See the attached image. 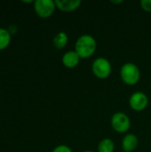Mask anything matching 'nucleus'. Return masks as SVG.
Wrapping results in <instances>:
<instances>
[{"label": "nucleus", "mask_w": 151, "mask_h": 152, "mask_svg": "<svg viewBox=\"0 0 151 152\" xmlns=\"http://www.w3.org/2000/svg\"><path fill=\"white\" fill-rule=\"evenodd\" d=\"M96 48V40L89 34H84L80 36L75 44V51L79 55L80 59H88L92 57L94 54Z\"/></svg>", "instance_id": "nucleus-1"}, {"label": "nucleus", "mask_w": 151, "mask_h": 152, "mask_svg": "<svg viewBox=\"0 0 151 152\" xmlns=\"http://www.w3.org/2000/svg\"><path fill=\"white\" fill-rule=\"evenodd\" d=\"M120 77L125 85L130 86H135L141 78L140 69L133 62H126L120 69Z\"/></svg>", "instance_id": "nucleus-2"}, {"label": "nucleus", "mask_w": 151, "mask_h": 152, "mask_svg": "<svg viewBox=\"0 0 151 152\" xmlns=\"http://www.w3.org/2000/svg\"><path fill=\"white\" fill-rule=\"evenodd\" d=\"M92 71L97 78L106 79L111 74L112 65L108 59L104 57H99L93 61Z\"/></svg>", "instance_id": "nucleus-3"}, {"label": "nucleus", "mask_w": 151, "mask_h": 152, "mask_svg": "<svg viewBox=\"0 0 151 152\" xmlns=\"http://www.w3.org/2000/svg\"><path fill=\"white\" fill-rule=\"evenodd\" d=\"M110 124L113 130L119 134L126 133L131 127L130 118L125 113L121 111L116 112L112 115Z\"/></svg>", "instance_id": "nucleus-4"}, {"label": "nucleus", "mask_w": 151, "mask_h": 152, "mask_svg": "<svg viewBox=\"0 0 151 152\" xmlns=\"http://www.w3.org/2000/svg\"><path fill=\"white\" fill-rule=\"evenodd\" d=\"M33 4L36 15L43 19L51 17L56 9L55 1L53 0H36Z\"/></svg>", "instance_id": "nucleus-5"}, {"label": "nucleus", "mask_w": 151, "mask_h": 152, "mask_svg": "<svg viewBox=\"0 0 151 152\" xmlns=\"http://www.w3.org/2000/svg\"><path fill=\"white\" fill-rule=\"evenodd\" d=\"M129 105L134 111H142L149 105V98L143 92H135L129 98Z\"/></svg>", "instance_id": "nucleus-6"}, {"label": "nucleus", "mask_w": 151, "mask_h": 152, "mask_svg": "<svg viewBox=\"0 0 151 152\" xmlns=\"http://www.w3.org/2000/svg\"><path fill=\"white\" fill-rule=\"evenodd\" d=\"M82 2L80 0H55L56 8L64 12H74L78 9Z\"/></svg>", "instance_id": "nucleus-7"}, {"label": "nucleus", "mask_w": 151, "mask_h": 152, "mask_svg": "<svg viewBox=\"0 0 151 152\" xmlns=\"http://www.w3.org/2000/svg\"><path fill=\"white\" fill-rule=\"evenodd\" d=\"M80 61V57L76 51H68L66 52L61 58V62L64 67L68 69L76 68Z\"/></svg>", "instance_id": "nucleus-8"}, {"label": "nucleus", "mask_w": 151, "mask_h": 152, "mask_svg": "<svg viewBox=\"0 0 151 152\" xmlns=\"http://www.w3.org/2000/svg\"><path fill=\"white\" fill-rule=\"evenodd\" d=\"M139 140L134 134H126L122 139V148L125 152H133L138 146Z\"/></svg>", "instance_id": "nucleus-9"}, {"label": "nucleus", "mask_w": 151, "mask_h": 152, "mask_svg": "<svg viewBox=\"0 0 151 152\" xmlns=\"http://www.w3.org/2000/svg\"><path fill=\"white\" fill-rule=\"evenodd\" d=\"M68 42H69L68 34L63 32V31H61V32L57 33L54 36L53 40V46L57 50H61V49L65 48L67 46V45H68Z\"/></svg>", "instance_id": "nucleus-10"}, {"label": "nucleus", "mask_w": 151, "mask_h": 152, "mask_svg": "<svg viewBox=\"0 0 151 152\" xmlns=\"http://www.w3.org/2000/svg\"><path fill=\"white\" fill-rule=\"evenodd\" d=\"M12 35L7 28H0V51L5 50L11 44Z\"/></svg>", "instance_id": "nucleus-11"}, {"label": "nucleus", "mask_w": 151, "mask_h": 152, "mask_svg": "<svg viewBox=\"0 0 151 152\" xmlns=\"http://www.w3.org/2000/svg\"><path fill=\"white\" fill-rule=\"evenodd\" d=\"M98 152H114L115 151V143L109 138L102 139L98 144Z\"/></svg>", "instance_id": "nucleus-12"}, {"label": "nucleus", "mask_w": 151, "mask_h": 152, "mask_svg": "<svg viewBox=\"0 0 151 152\" xmlns=\"http://www.w3.org/2000/svg\"><path fill=\"white\" fill-rule=\"evenodd\" d=\"M140 4L142 10L148 12H151V0H142Z\"/></svg>", "instance_id": "nucleus-13"}, {"label": "nucleus", "mask_w": 151, "mask_h": 152, "mask_svg": "<svg viewBox=\"0 0 151 152\" xmlns=\"http://www.w3.org/2000/svg\"><path fill=\"white\" fill-rule=\"evenodd\" d=\"M52 152H73L72 151V150L69 147V146H67V145H64V144H61V145H58V146H56Z\"/></svg>", "instance_id": "nucleus-14"}, {"label": "nucleus", "mask_w": 151, "mask_h": 152, "mask_svg": "<svg viewBox=\"0 0 151 152\" xmlns=\"http://www.w3.org/2000/svg\"><path fill=\"white\" fill-rule=\"evenodd\" d=\"M7 29L9 30V32L11 33V35H12H12H14V34H16V33H17V31H18L17 27H16L15 25H13V24L10 25V26L8 27V28H7Z\"/></svg>", "instance_id": "nucleus-15"}, {"label": "nucleus", "mask_w": 151, "mask_h": 152, "mask_svg": "<svg viewBox=\"0 0 151 152\" xmlns=\"http://www.w3.org/2000/svg\"><path fill=\"white\" fill-rule=\"evenodd\" d=\"M124 1L123 0H111V3L112 4H122Z\"/></svg>", "instance_id": "nucleus-16"}, {"label": "nucleus", "mask_w": 151, "mask_h": 152, "mask_svg": "<svg viewBox=\"0 0 151 152\" xmlns=\"http://www.w3.org/2000/svg\"><path fill=\"white\" fill-rule=\"evenodd\" d=\"M83 152H94V151H83Z\"/></svg>", "instance_id": "nucleus-17"}]
</instances>
